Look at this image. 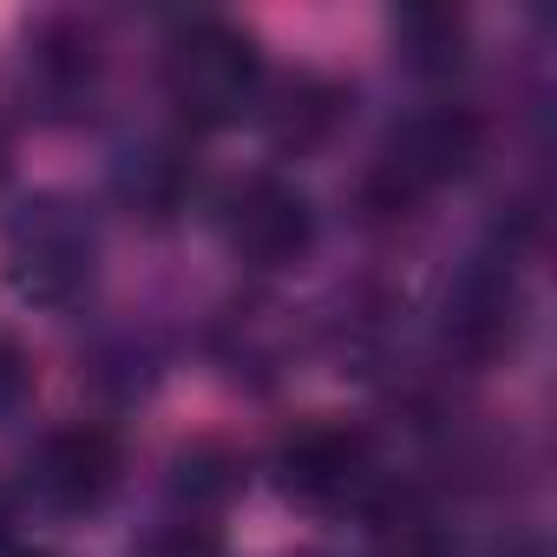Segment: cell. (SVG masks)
<instances>
[{"mask_svg": "<svg viewBox=\"0 0 557 557\" xmlns=\"http://www.w3.org/2000/svg\"><path fill=\"white\" fill-rule=\"evenodd\" d=\"M0 262L21 302L34 309H73L99 275V223L66 190H34L0 236Z\"/></svg>", "mask_w": 557, "mask_h": 557, "instance_id": "1", "label": "cell"}, {"mask_svg": "<svg viewBox=\"0 0 557 557\" xmlns=\"http://www.w3.org/2000/svg\"><path fill=\"white\" fill-rule=\"evenodd\" d=\"M164 99L190 125H236L262 99V53L236 21H184L164 40Z\"/></svg>", "mask_w": 557, "mask_h": 557, "instance_id": "2", "label": "cell"}, {"mask_svg": "<svg viewBox=\"0 0 557 557\" xmlns=\"http://www.w3.org/2000/svg\"><path fill=\"white\" fill-rule=\"evenodd\" d=\"M275 485H283L296 505L315 511H348V505H374L381 492V459L374 440L348 420H302L283 433L275 446Z\"/></svg>", "mask_w": 557, "mask_h": 557, "instance_id": "3", "label": "cell"}, {"mask_svg": "<svg viewBox=\"0 0 557 557\" xmlns=\"http://www.w3.org/2000/svg\"><path fill=\"white\" fill-rule=\"evenodd\" d=\"M479 158V119L472 112H420V119H407L394 138H387V151H381V164L368 171V203L374 210H413L420 197H433L440 184H453L466 164Z\"/></svg>", "mask_w": 557, "mask_h": 557, "instance_id": "4", "label": "cell"}, {"mask_svg": "<svg viewBox=\"0 0 557 557\" xmlns=\"http://www.w3.org/2000/svg\"><path fill=\"white\" fill-rule=\"evenodd\" d=\"M216 223H223L230 256L249 262V269H289L315 243V203L275 171L236 177L223 190V203H216Z\"/></svg>", "mask_w": 557, "mask_h": 557, "instance_id": "5", "label": "cell"}, {"mask_svg": "<svg viewBox=\"0 0 557 557\" xmlns=\"http://www.w3.org/2000/svg\"><path fill=\"white\" fill-rule=\"evenodd\" d=\"M27 479L53 511H99L125 479V446H119L112 426L79 420V426H60V433L40 440Z\"/></svg>", "mask_w": 557, "mask_h": 557, "instance_id": "6", "label": "cell"}, {"mask_svg": "<svg viewBox=\"0 0 557 557\" xmlns=\"http://www.w3.org/2000/svg\"><path fill=\"white\" fill-rule=\"evenodd\" d=\"M524 335V296L511 283V269H472L466 283L446 296V342L472 361L511 355Z\"/></svg>", "mask_w": 557, "mask_h": 557, "instance_id": "7", "label": "cell"}, {"mask_svg": "<svg viewBox=\"0 0 557 557\" xmlns=\"http://www.w3.org/2000/svg\"><path fill=\"white\" fill-rule=\"evenodd\" d=\"M335 119H342V86H329L315 73L283 79L275 99H269V138L283 145V151H315L335 132Z\"/></svg>", "mask_w": 557, "mask_h": 557, "instance_id": "8", "label": "cell"}, {"mask_svg": "<svg viewBox=\"0 0 557 557\" xmlns=\"http://www.w3.org/2000/svg\"><path fill=\"white\" fill-rule=\"evenodd\" d=\"M171 485H177V498H184V505H190V518H197V511L223 505V498L243 485V459H236V453H223V446H210V440H203V446H184V453H177V479H171Z\"/></svg>", "mask_w": 557, "mask_h": 557, "instance_id": "9", "label": "cell"}, {"mask_svg": "<svg viewBox=\"0 0 557 557\" xmlns=\"http://www.w3.org/2000/svg\"><path fill=\"white\" fill-rule=\"evenodd\" d=\"M400 40H407V60L440 73V66H459V47H466V21L446 14V8H413L400 14Z\"/></svg>", "mask_w": 557, "mask_h": 557, "instance_id": "10", "label": "cell"}, {"mask_svg": "<svg viewBox=\"0 0 557 557\" xmlns=\"http://www.w3.org/2000/svg\"><path fill=\"white\" fill-rule=\"evenodd\" d=\"M381 557H446V531H440V518L420 511V505L381 511Z\"/></svg>", "mask_w": 557, "mask_h": 557, "instance_id": "11", "label": "cell"}, {"mask_svg": "<svg viewBox=\"0 0 557 557\" xmlns=\"http://www.w3.org/2000/svg\"><path fill=\"white\" fill-rule=\"evenodd\" d=\"M40 374H34V355L14 342V335H0V426H8L27 400H34Z\"/></svg>", "mask_w": 557, "mask_h": 557, "instance_id": "12", "label": "cell"}, {"mask_svg": "<svg viewBox=\"0 0 557 557\" xmlns=\"http://www.w3.org/2000/svg\"><path fill=\"white\" fill-rule=\"evenodd\" d=\"M138 557H223V544H216V531H210L203 518H177V524L158 531Z\"/></svg>", "mask_w": 557, "mask_h": 557, "instance_id": "13", "label": "cell"}, {"mask_svg": "<svg viewBox=\"0 0 557 557\" xmlns=\"http://www.w3.org/2000/svg\"><path fill=\"white\" fill-rule=\"evenodd\" d=\"M0 184H8V145H0Z\"/></svg>", "mask_w": 557, "mask_h": 557, "instance_id": "14", "label": "cell"}, {"mask_svg": "<svg viewBox=\"0 0 557 557\" xmlns=\"http://www.w3.org/2000/svg\"><path fill=\"white\" fill-rule=\"evenodd\" d=\"M21 557H47V550H21Z\"/></svg>", "mask_w": 557, "mask_h": 557, "instance_id": "15", "label": "cell"}]
</instances>
